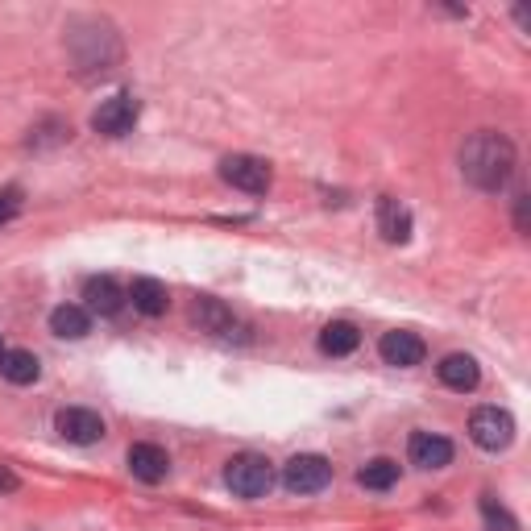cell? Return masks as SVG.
Masks as SVG:
<instances>
[{
	"mask_svg": "<svg viewBox=\"0 0 531 531\" xmlns=\"http://www.w3.org/2000/svg\"><path fill=\"white\" fill-rule=\"evenodd\" d=\"M225 486L237 494V498H262L270 486H274V469L266 457L258 453H241L225 465Z\"/></svg>",
	"mask_w": 531,
	"mask_h": 531,
	"instance_id": "cell-2",
	"label": "cell"
},
{
	"mask_svg": "<svg viewBox=\"0 0 531 531\" xmlns=\"http://www.w3.org/2000/svg\"><path fill=\"white\" fill-rule=\"evenodd\" d=\"M378 233L390 245H403L411 237V212L395 200V195H378Z\"/></svg>",
	"mask_w": 531,
	"mask_h": 531,
	"instance_id": "cell-13",
	"label": "cell"
},
{
	"mask_svg": "<svg viewBox=\"0 0 531 531\" xmlns=\"http://www.w3.org/2000/svg\"><path fill=\"white\" fill-rule=\"evenodd\" d=\"M515 229L527 233V195H515Z\"/></svg>",
	"mask_w": 531,
	"mask_h": 531,
	"instance_id": "cell-23",
	"label": "cell"
},
{
	"mask_svg": "<svg viewBox=\"0 0 531 531\" xmlns=\"http://www.w3.org/2000/svg\"><path fill=\"white\" fill-rule=\"evenodd\" d=\"M332 482V461L320 453H299L283 465V486L291 494H320Z\"/></svg>",
	"mask_w": 531,
	"mask_h": 531,
	"instance_id": "cell-5",
	"label": "cell"
},
{
	"mask_svg": "<svg viewBox=\"0 0 531 531\" xmlns=\"http://www.w3.org/2000/svg\"><path fill=\"white\" fill-rule=\"evenodd\" d=\"M191 316H195V324H200L204 332H216V337H237V332H241L237 316L229 312L225 303H216V299H200Z\"/></svg>",
	"mask_w": 531,
	"mask_h": 531,
	"instance_id": "cell-15",
	"label": "cell"
},
{
	"mask_svg": "<svg viewBox=\"0 0 531 531\" xmlns=\"http://www.w3.org/2000/svg\"><path fill=\"white\" fill-rule=\"evenodd\" d=\"M0 374H5L13 386H30V382L42 378V361L30 349H5V357H0Z\"/></svg>",
	"mask_w": 531,
	"mask_h": 531,
	"instance_id": "cell-17",
	"label": "cell"
},
{
	"mask_svg": "<svg viewBox=\"0 0 531 531\" xmlns=\"http://www.w3.org/2000/svg\"><path fill=\"white\" fill-rule=\"evenodd\" d=\"M0 357H5V337H0Z\"/></svg>",
	"mask_w": 531,
	"mask_h": 531,
	"instance_id": "cell-24",
	"label": "cell"
},
{
	"mask_svg": "<svg viewBox=\"0 0 531 531\" xmlns=\"http://www.w3.org/2000/svg\"><path fill=\"white\" fill-rule=\"evenodd\" d=\"M137 117H142V104H137L129 92H117L92 113V129L104 137H125V133H133Z\"/></svg>",
	"mask_w": 531,
	"mask_h": 531,
	"instance_id": "cell-6",
	"label": "cell"
},
{
	"mask_svg": "<svg viewBox=\"0 0 531 531\" xmlns=\"http://www.w3.org/2000/svg\"><path fill=\"white\" fill-rule=\"evenodd\" d=\"M54 428H59V436L71 440V444H96V440H104V419L92 407H63L59 415H54Z\"/></svg>",
	"mask_w": 531,
	"mask_h": 531,
	"instance_id": "cell-8",
	"label": "cell"
},
{
	"mask_svg": "<svg viewBox=\"0 0 531 531\" xmlns=\"http://www.w3.org/2000/svg\"><path fill=\"white\" fill-rule=\"evenodd\" d=\"M125 291L117 287V278H88L83 283V303H88V312H96V316H117L121 307H125Z\"/></svg>",
	"mask_w": 531,
	"mask_h": 531,
	"instance_id": "cell-11",
	"label": "cell"
},
{
	"mask_svg": "<svg viewBox=\"0 0 531 531\" xmlns=\"http://www.w3.org/2000/svg\"><path fill=\"white\" fill-rule=\"evenodd\" d=\"M461 175L469 187L478 191H502L515 175V146L511 137H502L494 129L473 133L461 146Z\"/></svg>",
	"mask_w": 531,
	"mask_h": 531,
	"instance_id": "cell-1",
	"label": "cell"
},
{
	"mask_svg": "<svg viewBox=\"0 0 531 531\" xmlns=\"http://www.w3.org/2000/svg\"><path fill=\"white\" fill-rule=\"evenodd\" d=\"M436 374H440V382L449 386V390H461V395H469V390H478V382H482V370H478V361H473L469 353H449L436 366Z\"/></svg>",
	"mask_w": 531,
	"mask_h": 531,
	"instance_id": "cell-12",
	"label": "cell"
},
{
	"mask_svg": "<svg viewBox=\"0 0 531 531\" xmlns=\"http://www.w3.org/2000/svg\"><path fill=\"white\" fill-rule=\"evenodd\" d=\"M469 436L478 449L502 453V449H511V440H515V419L502 407H478L469 415Z\"/></svg>",
	"mask_w": 531,
	"mask_h": 531,
	"instance_id": "cell-3",
	"label": "cell"
},
{
	"mask_svg": "<svg viewBox=\"0 0 531 531\" xmlns=\"http://www.w3.org/2000/svg\"><path fill=\"white\" fill-rule=\"evenodd\" d=\"M13 490H21V478L9 465H0V494H13Z\"/></svg>",
	"mask_w": 531,
	"mask_h": 531,
	"instance_id": "cell-22",
	"label": "cell"
},
{
	"mask_svg": "<svg viewBox=\"0 0 531 531\" xmlns=\"http://www.w3.org/2000/svg\"><path fill=\"white\" fill-rule=\"evenodd\" d=\"M129 473L137 482L158 486L166 473H171V457H166V449H158V444H133L129 449Z\"/></svg>",
	"mask_w": 531,
	"mask_h": 531,
	"instance_id": "cell-10",
	"label": "cell"
},
{
	"mask_svg": "<svg viewBox=\"0 0 531 531\" xmlns=\"http://www.w3.org/2000/svg\"><path fill=\"white\" fill-rule=\"evenodd\" d=\"M17 212H21V187H5L0 191V225H9Z\"/></svg>",
	"mask_w": 531,
	"mask_h": 531,
	"instance_id": "cell-21",
	"label": "cell"
},
{
	"mask_svg": "<svg viewBox=\"0 0 531 531\" xmlns=\"http://www.w3.org/2000/svg\"><path fill=\"white\" fill-rule=\"evenodd\" d=\"M50 332H54V337H63V341H83L92 332L88 307H79V303L54 307V312H50Z\"/></svg>",
	"mask_w": 531,
	"mask_h": 531,
	"instance_id": "cell-14",
	"label": "cell"
},
{
	"mask_svg": "<svg viewBox=\"0 0 531 531\" xmlns=\"http://www.w3.org/2000/svg\"><path fill=\"white\" fill-rule=\"evenodd\" d=\"M357 345H361V332L349 320H332L320 332V353H328V357H349Z\"/></svg>",
	"mask_w": 531,
	"mask_h": 531,
	"instance_id": "cell-18",
	"label": "cell"
},
{
	"mask_svg": "<svg viewBox=\"0 0 531 531\" xmlns=\"http://www.w3.org/2000/svg\"><path fill=\"white\" fill-rule=\"evenodd\" d=\"M220 179L229 187L245 191V195H266L270 183H274V171L266 158H254V154H229L220 158Z\"/></svg>",
	"mask_w": 531,
	"mask_h": 531,
	"instance_id": "cell-4",
	"label": "cell"
},
{
	"mask_svg": "<svg viewBox=\"0 0 531 531\" xmlns=\"http://www.w3.org/2000/svg\"><path fill=\"white\" fill-rule=\"evenodd\" d=\"M395 482H399V465L390 457H374L366 469H357V486L366 490H390Z\"/></svg>",
	"mask_w": 531,
	"mask_h": 531,
	"instance_id": "cell-19",
	"label": "cell"
},
{
	"mask_svg": "<svg viewBox=\"0 0 531 531\" xmlns=\"http://www.w3.org/2000/svg\"><path fill=\"white\" fill-rule=\"evenodd\" d=\"M482 511H486V523H490L494 531H515V519L502 511V507H494V498H482Z\"/></svg>",
	"mask_w": 531,
	"mask_h": 531,
	"instance_id": "cell-20",
	"label": "cell"
},
{
	"mask_svg": "<svg viewBox=\"0 0 531 531\" xmlns=\"http://www.w3.org/2000/svg\"><path fill=\"white\" fill-rule=\"evenodd\" d=\"M378 357L386 361V366L411 370V366H419V361L428 357V345H424V337H415V332L395 328V332H386V337L378 341Z\"/></svg>",
	"mask_w": 531,
	"mask_h": 531,
	"instance_id": "cell-7",
	"label": "cell"
},
{
	"mask_svg": "<svg viewBox=\"0 0 531 531\" xmlns=\"http://www.w3.org/2000/svg\"><path fill=\"white\" fill-rule=\"evenodd\" d=\"M407 457L419 469H444V465L453 461V440L449 436H436V432H411Z\"/></svg>",
	"mask_w": 531,
	"mask_h": 531,
	"instance_id": "cell-9",
	"label": "cell"
},
{
	"mask_svg": "<svg viewBox=\"0 0 531 531\" xmlns=\"http://www.w3.org/2000/svg\"><path fill=\"white\" fill-rule=\"evenodd\" d=\"M129 295V303L137 307L142 316H162L166 312V303H171V295H166V287L158 283V278H133V287L125 291Z\"/></svg>",
	"mask_w": 531,
	"mask_h": 531,
	"instance_id": "cell-16",
	"label": "cell"
}]
</instances>
